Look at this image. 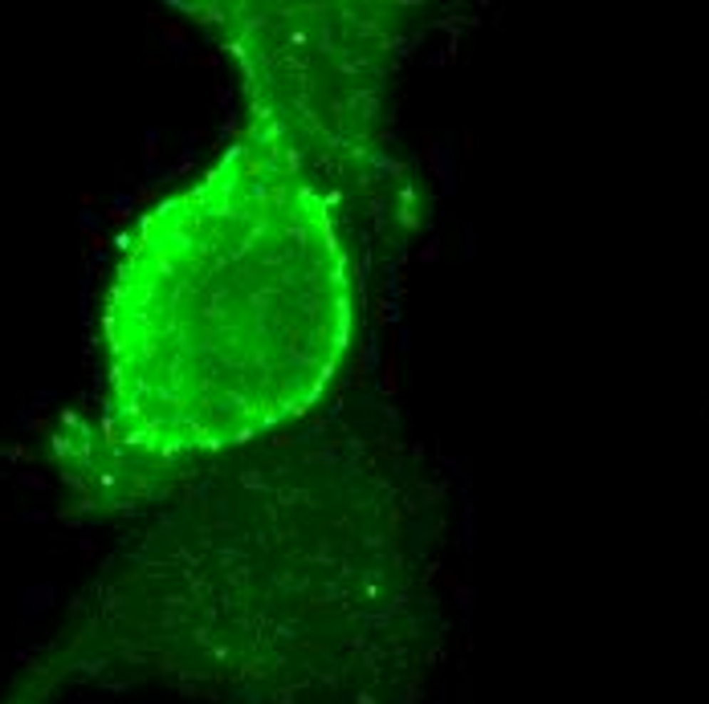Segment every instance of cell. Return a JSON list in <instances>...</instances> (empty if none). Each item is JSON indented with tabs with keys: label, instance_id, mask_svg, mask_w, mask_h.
<instances>
[{
	"label": "cell",
	"instance_id": "1",
	"mask_svg": "<svg viewBox=\"0 0 709 704\" xmlns=\"http://www.w3.org/2000/svg\"><path fill=\"white\" fill-rule=\"evenodd\" d=\"M351 265L322 191L241 143L147 216L118 265L106 350L135 444L217 452L302 416L351 342Z\"/></svg>",
	"mask_w": 709,
	"mask_h": 704
}]
</instances>
